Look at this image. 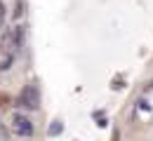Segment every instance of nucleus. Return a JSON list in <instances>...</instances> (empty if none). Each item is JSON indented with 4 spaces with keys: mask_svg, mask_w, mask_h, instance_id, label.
<instances>
[{
    "mask_svg": "<svg viewBox=\"0 0 153 141\" xmlns=\"http://www.w3.org/2000/svg\"><path fill=\"white\" fill-rule=\"evenodd\" d=\"M17 103H19L21 108H26V111H36V108L40 106V89H38V85H36V82L26 85V87L21 89Z\"/></svg>",
    "mask_w": 153,
    "mask_h": 141,
    "instance_id": "nucleus-1",
    "label": "nucleus"
},
{
    "mask_svg": "<svg viewBox=\"0 0 153 141\" xmlns=\"http://www.w3.org/2000/svg\"><path fill=\"white\" fill-rule=\"evenodd\" d=\"M10 127H12V132L17 134V137H33V122L28 120L26 115H12V122H10Z\"/></svg>",
    "mask_w": 153,
    "mask_h": 141,
    "instance_id": "nucleus-2",
    "label": "nucleus"
},
{
    "mask_svg": "<svg viewBox=\"0 0 153 141\" xmlns=\"http://www.w3.org/2000/svg\"><path fill=\"white\" fill-rule=\"evenodd\" d=\"M14 57H17L14 52H10L7 47H2V45H0V73L12 68V63H14Z\"/></svg>",
    "mask_w": 153,
    "mask_h": 141,
    "instance_id": "nucleus-3",
    "label": "nucleus"
},
{
    "mask_svg": "<svg viewBox=\"0 0 153 141\" xmlns=\"http://www.w3.org/2000/svg\"><path fill=\"white\" fill-rule=\"evenodd\" d=\"M61 129H64V125H61V122H52V127H50V134H52V137H54V134H59V132H61Z\"/></svg>",
    "mask_w": 153,
    "mask_h": 141,
    "instance_id": "nucleus-4",
    "label": "nucleus"
},
{
    "mask_svg": "<svg viewBox=\"0 0 153 141\" xmlns=\"http://www.w3.org/2000/svg\"><path fill=\"white\" fill-rule=\"evenodd\" d=\"M0 19H2V2H0Z\"/></svg>",
    "mask_w": 153,
    "mask_h": 141,
    "instance_id": "nucleus-5",
    "label": "nucleus"
}]
</instances>
